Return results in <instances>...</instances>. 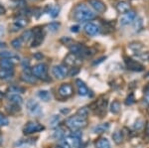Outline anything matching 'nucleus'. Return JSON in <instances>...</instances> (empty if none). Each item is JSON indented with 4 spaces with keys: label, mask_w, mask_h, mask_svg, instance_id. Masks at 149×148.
<instances>
[{
    "label": "nucleus",
    "mask_w": 149,
    "mask_h": 148,
    "mask_svg": "<svg viewBox=\"0 0 149 148\" xmlns=\"http://www.w3.org/2000/svg\"><path fill=\"white\" fill-rule=\"evenodd\" d=\"M79 29H80V27H79L78 25H74V26H72V27H71V31H72V32H74V33L79 32Z\"/></svg>",
    "instance_id": "obj_42"
},
{
    "label": "nucleus",
    "mask_w": 149,
    "mask_h": 148,
    "mask_svg": "<svg viewBox=\"0 0 149 148\" xmlns=\"http://www.w3.org/2000/svg\"><path fill=\"white\" fill-rule=\"evenodd\" d=\"M60 26H61V24L60 23L52 22V23H50L47 25V29H48V31H50V32H57V31L59 30Z\"/></svg>",
    "instance_id": "obj_32"
},
{
    "label": "nucleus",
    "mask_w": 149,
    "mask_h": 148,
    "mask_svg": "<svg viewBox=\"0 0 149 148\" xmlns=\"http://www.w3.org/2000/svg\"><path fill=\"white\" fill-rule=\"evenodd\" d=\"M14 71H8V70H3L0 69V79L1 80H9L13 77Z\"/></svg>",
    "instance_id": "obj_27"
},
{
    "label": "nucleus",
    "mask_w": 149,
    "mask_h": 148,
    "mask_svg": "<svg viewBox=\"0 0 149 148\" xmlns=\"http://www.w3.org/2000/svg\"><path fill=\"white\" fill-rule=\"evenodd\" d=\"M109 129V123H102V124H98L93 128V132L95 133H103L105 131Z\"/></svg>",
    "instance_id": "obj_26"
},
{
    "label": "nucleus",
    "mask_w": 149,
    "mask_h": 148,
    "mask_svg": "<svg viewBox=\"0 0 149 148\" xmlns=\"http://www.w3.org/2000/svg\"><path fill=\"white\" fill-rule=\"evenodd\" d=\"M33 35H34L33 30H26L22 34V36H21V39L23 40V42H30L33 39Z\"/></svg>",
    "instance_id": "obj_30"
},
{
    "label": "nucleus",
    "mask_w": 149,
    "mask_h": 148,
    "mask_svg": "<svg viewBox=\"0 0 149 148\" xmlns=\"http://www.w3.org/2000/svg\"><path fill=\"white\" fill-rule=\"evenodd\" d=\"M66 66L68 67H72V68H79L81 64H83V61H81V58H80L79 56L74 55L73 53H70L65 57L64 60Z\"/></svg>",
    "instance_id": "obj_6"
},
{
    "label": "nucleus",
    "mask_w": 149,
    "mask_h": 148,
    "mask_svg": "<svg viewBox=\"0 0 149 148\" xmlns=\"http://www.w3.org/2000/svg\"><path fill=\"white\" fill-rule=\"evenodd\" d=\"M134 95L132 94H130L128 95V97H126V99H125V104L126 106H131L132 104H134Z\"/></svg>",
    "instance_id": "obj_40"
},
{
    "label": "nucleus",
    "mask_w": 149,
    "mask_h": 148,
    "mask_svg": "<svg viewBox=\"0 0 149 148\" xmlns=\"http://www.w3.org/2000/svg\"><path fill=\"white\" fill-rule=\"evenodd\" d=\"M112 139H113V141L116 143V144H120V143H122V141H123V133L119 130L115 131L113 134H112Z\"/></svg>",
    "instance_id": "obj_29"
},
{
    "label": "nucleus",
    "mask_w": 149,
    "mask_h": 148,
    "mask_svg": "<svg viewBox=\"0 0 149 148\" xmlns=\"http://www.w3.org/2000/svg\"><path fill=\"white\" fill-rule=\"evenodd\" d=\"M54 148H62V147L61 146H55Z\"/></svg>",
    "instance_id": "obj_46"
},
{
    "label": "nucleus",
    "mask_w": 149,
    "mask_h": 148,
    "mask_svg": "<svg viewBox=\"0 0 149 148\" xmlns=\"http://www.w3.org/2000/svg\"><path fill=\"white\" fill-rule=\"evenodd\" d=\"M95 148H111V144L107 138L102 137L97 139V141L95 143Z\"/></svg>",
    "instance_id": "obj_23"
},
{
    "label": "nucleus",
    "mask_w": 149,
    "mask_h": 148,
    "mask_svg": "<svg viewBox=\"0 0 149 148\" xmlns=\"http://www.w3.org/2000/svg\"><path fill=\"white\" fill-rule=\"evenodd\" d=\"M31 1H36V0H31Z\"/></svg>",
    "instance_id": "obj_47"
},
{
    "label": "nucleus",
    "mask_w": 149,
    "mask_h": 148,
    "mask_svg": "<svg viewBox=\"0 0 149 148\" xmlns=\"http://www.w3.org/2000/svg\"><path fill=\"white\" fill-rule=\"evenodd\" d=\"M68 48L71 51V53L77 55L80 58H81V57H90L93 54H95L92 52V49L84 46L83 44H78V43H70L68 45Z\"/></svg>",
    "instance_id": "obj_3"
},
{
    "label": "nucleus",
    "mask_w": 149,
    "mask_h": 148,
    "mask_svg": "<svg viewBox=\"0 0 149 148\" xmlns=\"http://www.w3.org/2000/svg\"><path fill=\"white\" fill-rule=\"evenodd\" d=\"M8 101L10 104H15V106H20L23 102V99L21 95H19L18 94H12L8 97Z\"/></svg>",
    "instance_id": "obj_24"
},
{
    "label": "nucleus",
    "mask_w": 149,
    "mask_h": 148,
    "mask_svg": "<svg viewBox=\"0 0 149 148\" xmlns=\"http://www.w3.org/2000/svg\"><path fill=\"white\" fill-rule=\"evenodd\" d=\"M66 125L67 127H69L70 129L73 131L80 130L88 125V119L76 114V115L70 116V117L66 119Z\"/></svg>",
    "instance_id": "obj_2"
},
{
    "label": "nucleus",
    "mask_w": 149,
    "mask_h": 148,
    "mask_svg": "<svg viewBox=\"0 0 149 148\" xmlns=\"http://www.w3.org/2000/svg\"><path fill=\"white\" fill-rule=\"evenodd\" d=\"M0 58L9 60V61H11L12 63H15V62H17L20 60L18 55H16L15 53H12V52H8V51L0 52Z\"/></svg>",
    "instance_id": "obj_19"
},
{
    "label": "nucleus",
    "mask_w": 149,
    "mask_h": 148,
    "mask_svg": "<svg viewBox=\"0 0 149 148\" xmlns=\"http://www.w3.org/2000/svg\"><path fill=\"white\" fill-rule=\"evenodd\" d=\"M58 94L63 99H68V97H72L74 94L73 85L71 83H63V85H60L59 90H58Z\"/></svg>",
    "instance_id": "obj_13"
},
{
    "label": "nucleus",
    "mask_w": 149,
    "mask_h": 148,
    "mask_svg": "<svg viewBox=\"0 0 149 148\" xmlns=\"http://www.w3.org/2000/svg\"><path fill=\"white\" fill-rule=\"evenodd\" d=\"M88 4L97 13H104L107 11V5L102 0H88Z\"/></svg>",
    "instance_id": "obj_14"
},
{
    "label": "nucleus",
    "mask_w": 149,
    "mask_h": 148,
    "mask_svg": "<svg viewBox=\"0 0 149 148\" xmlns=\"http://www.w3.org/2000/svg\"><path fill=\"white\" fill-rule=\"evenodd\" d=\"M128 48L131 50L132 52H133L135 56H136V55H138V54H140V53H142L143 50H144L143 44H142V43H140V42H132V43L129 44Z\"/></svg>",
    "instance_id": "obj_21"
},
{
    "label": "nucleus",
    "mask_w": 149,
    "mask_h": 148,
    "mask_svg": "<svg viewBox=\"0 0 149 148\" xmlns=\"http://www.w3.org/2000/svg\"><path fill=\"white\" fill-rule=\"evenodd\" d=\"M84 30H85L86 34L88 35V36H95L100 33V27L97 25L95 23H93V22H88L86 23L84 27Z\"/></svg>",
    "instance_id": "obj_16"
},
{
    "label": "nucleus",
    "mask_w": 149,
    "mask_h": 148,
    "mask_svg": "<svg viewBox=\"0 0 149 148\" xmlns=\"http://www.w3.org/2000/svg\"><path fill=\"white\" fill-rule=\"evenodd\" d=\"M9 124V119L0 113V126H6Z\"/></svg>",
    "instance_id": "obj_39"
},
{
    "label": "nucleus",
    "mask_w": 149,
    "mask_h": 148,
    "mask_svg": "<svg viewBox=\"0 0 149 148\" xmlns=\"http://www.w3.org/2000/svg\"><path fill=\"white\" fill-rule=\"evenodd\" d=\"M59 12H60V6H58V5L52 6L51 8L49 9V15L51 16V17L55 18L59 15Z\"/></svg>",
    "instance_id": "obj_33"
},
{
    "label": "nucleus",
    "mask_w": 149,
    "mask_h": 148,
    "mask_svg": "<svg viewBox=\"0 0 149 148\" xmlns=\"http://www.w3.org/2000/svg\"><path fill=\"white\" fill-rule=\"evenodd\" d=\"M21 80L29 83H35L37 82V79L32 75V72H29L28 70H24L23 74L21 75Z\"/></svg>",
    "instance_id": "obj_20"
},
{
    "label": "nucleus",
    "mask_w": 149,
    "mask_h": 148,
    "mask_svg": "<svg viewBox=\"0 0 149 148\" xmlns=\"http://www.w3.org/2000/svg\"><path fill=\"white\" fill-rule=\"evenodd\" d=\"M115 8H116L118 13L123 14V13H125V12L130 10V4L127 1H119V2H117Z\"/></svg>",
    "instance_id": "obj_22"
},
{
    "label": "nucleus",
    "mask_w": 149,
    "mask_h": 148,
    "mask_svg": "<svg viewBox=\"0 0 149 148\" xmlns=\"http://www.w3.org/2000/svg\"><path fill=\"white\" fill-rule=\"evenodd\" d=\"M73 17L78 22H86L95 18V13L85 3L78 4L74 9Z\"/></svg>",
    "instance_id": "obj_1"
},
{
    "label": "nucleus",
    "mask_w": 149,
    "mask_h": 148,
    "mask_svg": "<svg viewBox=\"0 0 149 148\" xmlns=\"http://www.w3.org/2000/svg\"><path fill=\"white\" fill-rule=\"evenodd\" d=\"M32 75L36 79H40L43 81H49V76H48V67L45 64L41 63L34 66L32 68Z\"/></svg>",
    "instance_id": "obj_4"
},
{
    "label": "nucleus",
    "mask_w": 149,
    "mask_h": 148,
    "mask_svg": "<svg viewBox=\"0 0 149 148\" xmlns=\"http://www.w3.org/2000/svg\"><path fill=\"white\" fill-rule=\"evenodd\" d=\"M110 111L114 114L118 113L119 111H120V102L118 101H114L112 102L111 106H110Z\"/></svg>",
    "instance_id": "obj_31"
},
{
    "label": "nucleus",
    "mask_w": 149,
    "mask_h": 148,
    "mask_svg": "<svg viewBox=\"0 0 149 148\" xmlns=\"http://www.w3.org/2000/svg\"><path fill=\"white\" fill-rule=\"evenodd\" d=\"M65 139L69 143L71 148H81V138L73 136V135H69V136L65 137Z\"/></svg>",
    "instance_id": "obj_18"
},
{
    "label": "nucleus",
    "mask_w": 149,
    "mask_h": 148,
    "mask_svg": "<svg viewBox=\"0 0 149 148\" xmlns=\"http://www.w3.org/2000/svg\"><path fill=\"white\" fill-rule=\"evenodd\" d=\"M0 69L8 70V71H14V63H12L9 60L1 59L0 60Z\"/></svg>",
    "instance_id": "obj_25"
},
{
    "label": "nucleus",
    "mask_w": 149,
    "mask_h": 148,
    "mask_svg": "<svg viewBox=\"0 0 149 148\" xmlns=\"http://www.w3.org/2000/svg\"><path fill=\"white\" fill-rule=\"evenodd\" d=\"M77 114H78V115H80V116H81V117L86 118V117H88V109L86 108V107H81V108L78 110Z\"/></svg>",
    "instance_id": "obj_38"
},
{
    "label": "nucleus",
    "mask_w": 149,
    "mask_h": 148,
    "mask_svg": "<svg viewBox=\"0 0 149 148\" xmlns=\"http://www.w3.org/2000/svg\"><path fill=\"white\" fill-rule=\"evenodd\" d=\"M38 97H39L41 101L45 102L49 101L51 99V94H50V92L48 90H39L38 92Z\"/></svg>",
    "instance_id": "obj_28"
},
{
    "label": "nucleus",
    "mask_w": 149,
    "mask_h": 148,
    "mask_svg": "<svg viewBox=\"0 0 149 148\" xmlns=\"http://www.w3.org/2000/svg\"><path fill=\"white\" fill-rule=\"evenodd\" d=\"M5 11H6L5 8L2 5H0V15H1V14H5Z\"/></svg>",
    "instance_id": "obj_44"
},
{
    "label": "nucleus",
    "mask_w": 149,
    "mask_h": 148,
    "mask_svg": "<svg viewBox=\"0 0 149 148\" xmlns=\"http://www.w3.org/2000/svg\"><path fill=\"white\" fill-rule=\"evenodd\" d=\"M6 45H5V43H3V42H0V48H4Z\"/></svg>",
    "instance_id": "obj_45"
},
{
    "label": "nucleus",
    "mask_w": 149,
    "mask_h": 148,
    "mask_svg": "<svg viewBox=\"0 0 149 148\" xmlns=\"http://www.w3.org/2000/svg\"><path fill=\"white\" fill-rule=\"evenodd\" d=\"M144 102L149 104V90L146 92V94H145V97H144Z\"/></svg>",
    "instance_id": "obj_43"
},
{
    "label": "nucleus",
    "mask_w": 149,
    "mask_h": 148,
    "mask_svg": "<svg viewBox=\"0 0 149 148\" xmlns=\"http://www.w3.org/2000/svg\"><path fill=\"white\" fill-rule=\"evenodd\" d=\"M107 99H98L97 102L93 104V110L95 111V114L100 115V117H102L105 113H107Z\"/></svg>",
    "instance_id": "obj_10"
},
{
    "label": "nucleus",
    "mask_w": 149,
    "mask_h": 148,
    "mask_svg": "<svg viewBox=\"0 0 149 148\" xmlns=\"http://www.w3.org/2000/svg\"><path fill=\"white\" fill-rule=\"evenodd\" d=\"M52 74L58 80H63L69 75V69L67 68V66L57 65L52 68Z\"/></svg>",
    "instance_id": "obj_7"
},
{
    "label": "nucleus",
    "mask_w": 149,
    "mask_h": 148,
    "mask_svg": "<svg viewBox=\"0 0 149 148\" xmlns=\"http://www.w3.org/2000/svg\"><path fill=\"white\" fill-rule=\"evenodd\" d=\"M33 39H32V42H31V47L32 48H36V47H39L41 44L44 41V32H43L42 29H39V28H35L33 30Z\"/></svg>",
    "instance_id": "obj_11"
},
{
    "label": "nucleus",
    "mask_w": 149,
    "mask_h": 148,
    "mask_svg": "<svg viewBox=\"0 0 149 148\" xmlns=\"http://www.w3.org/2000/svg\"><path fill=\"white\" fill-rule=\"evenodd\" d=\"M45 127L44 125L40 124V123L36 122V121H29L26 123V125L23 128V132L24 134L28 135V134H33L36 132H40V131L44 130Z\"/></svg>",
    "instance_id": "obj_5"
},
{
    "label": "nucleus",
    "mask_w": 149,
    "mask_h": 148,
    "mask_svg": "<svg viewBox=\"0 0 149 148\" xmlns=\"http://www.w3.org/2000/svg\"><path fill=\"white\" fill-rule=\"evenodd\" d=\"M124 62H125V65L128 70L132 72H142L144 70V66L142 64H140L138 61L131 59V58H124Z\"/></svg>",
    "instance_id": "obj_12"
},
{
    "label": "nucleus",
    "mask_w": 149,
    "mask_h": 148,
    "mask_svg": "<svg viewBox=\"0 0 149 148\" xmlns=\"http://www.w3.org/2000/svg\"><path fill=\"white\" fill-rule=\"evenodd\" d=\"M54 137L58 138L59 140H61V139H63L64 137H66L64 129H62V128H58V129L56 130V132L54 133Z\"/></svg>",
    "instance_id": "obj_37"
},
{
    "label": "nucleus",
    "mask_w": 149,
    "mask_h": 148,
    "mask_svg": "<svg viewBox=\"0 0 149 148\" xmlns=\"http://www.w3.org/2000/svg\"><path fill=\"white\" fill-rule=\"evenodd\" d=\"M10 92H24V89H22V88H19V87H11L10 89Z\"/></svg>",
    "instance_id": "obj_41"
},
{
    "label": "nucleus",
    "mask_w": 149,
    "mask_h": 148,
    "mask_svg": "<svg viewBox=\"0 0 149 148\" xmlns=\"http://www.w3.org/2000/svg\"><path fill=\"white\" fill-rule=\"evenodd\" d=\"M76 85H77V90H78V94L80 95H81V97L90 95L91 90H88V88L86 87V85L81 80H80V79H77Z\"/></svg>",
    "instance_id": "obj_17"
},
{
    "label": "nucleus",
    "mask_w": 149,
    "mask_h": 148,
    "mask_svg": "<svg viewBox=\"0 0 149 148\" xmlns=\"http://www.w3.org/2000/svg\"><path fill=\"white\" fill-rule=\"evenodd\" d=\"M23 40L20 38H17V39H14L13 41L11 42V46L14 48V49H21V47H22L23 45Z\"/></svg>",
    "instance_id": "obj_34"
},
{
    "label": "nucleus",
    "mask_w": 149,
    "mask_h": 148,
    "mask_svg": "<svg viewBox=\"0 0 149 148\" xmlns=\"http://www.w3.org/2000/svg\"><path fill=\"white\" fill-rule=\"evenodd\" d=\"M29 24V20L28 18L26 17H19L14 21V23L12 24L11 26V31L12 32H16V31L22 29V28H25Z\"/></svg>",
    "instance_id": "obj_15"
},
{
    "label": "nucleus",
    "mask_w": 149,
    "mask_h": 148,
    "mask_svg": "<svg viewBox=\"0 0 149 148\" xmlns=\"http://www.w3.org/2000/svg\"><path fill=\"white\" fill-rule=\"evenodd\" d=\"M60 120H61V118H60L59 115H54V116H53V117L51 118V120H50V124H51V127H53V128L57 127V126L59 125Z\"/></svg>",
    "instance_id": "obj_35"
},
{
    "label": "nucleus",
    "mask_w": 149,
    "mask_h": 148,
    "mask_svg": "<svg viewBox=\"0 0 149 148\" xmlns=\"http://www.w3.org/2000/svg\"><path fill=\"white\" fill-rule=\"evenodd\" d=\"M136 58L138 60H140V61H144V62H148L149 61V52H142V53L136 55Z\"/></svg>",
    "instance_id": "obj_36"
},
{
    "label": "nucleus",
    "mask_w": 149,
    "mask_h": 148,
    "mask_svg": "<svg viewBox=\"0 0 149 148\" xmlns=\"http://www.w3.org/2000/svg\"><path fill=\"white\" fill-rule=\"evenodd\" d=\"M26 106H27L29 113L32 114V115L40 116L42 114V107H41L39 102L34 101V99H29L27 104H26Z\"/></svg>",
    "instance_id": "obj_8"
},
{
    "label": "nucleus",
    "mask_w": 149,
    "mask_h": 148,
    "mask_svg": "<svg viewBox=\"0 0 149 148\" xmlns=\"http://www.w3.org/2000/svg\"><path fill=\"white\" fill-rule=\"evenodd\" d=\"M137 17L136 15V12L134 10H129L123 13L122 15L120 16V19H119V23H120L121 26H127L129 24H132L134 22V20Z\"/></svg>",
    "instance_id": "obj_9"
}]
</instances>
